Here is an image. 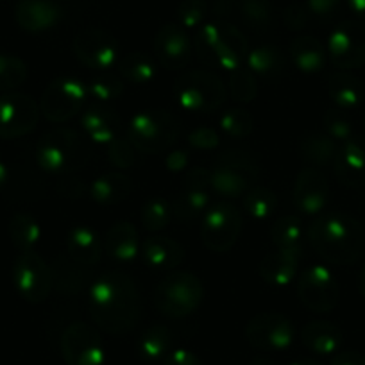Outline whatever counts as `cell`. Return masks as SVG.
<instances>
[{"instance_id":"obj_1","label":"cell","mask_w":365,"mask_h":365,"mask_svg":"<svg viewBox=\"0 0 365 365\" xmlns=\"http://www.w3.org/2000/svg\"><path fill=\"white\" fill-rule=\"evenodd\" d=\"M90 315L93 324L111 335L135 329L142 315L136 283L124 272H106L90 285Z\"/></svg>"},{"instance_id":"obj_2","label":"cell","mask_w":365,"mask_h":365,"mask_svg":"<svg viewBox=\"0 0 365 365\" xmlns=\"http://www.w3.org/2000/svg\"><path fill=\"white\" fill-rule=\"evenodd\" d=\"M307 240L321 258L333 265H353L365 251V230L344 212L321 213L307 227Z\"/></svg>"},{"instance_id":"obj_3","label":"cell","mask_w":365,"mask_h":365,"mask_svg":"<svg viewBox=\"0 0 365 365\" xmlns=\"http://www.w3.org/2000/svg\"><path fill=\"white\" fill-rule=\"evenodd\" d=\"M90 150L72 129L58 128L45 133L36 145V161L40 168L51 174H66L88 163Z\"/></svg>"},{"instance_id":"obj_4","label":"cell","mask_w":365,"mask_h":365,"mask_svg":"<svg viewBox=\"0 0 365 365\" xmlns=\"http://www.w3.org/2000/svg\"><path fill=\"white\" fill-rule=\"evenodd\" d=\"M205 287L195 274L174 270L154 290V304L165 317L182 319L194 314L202 303Z\"/></svg>"},{"instance_id":"obj_5","label":"cell","mask_w":365,"mask_h":365,"mask_svg":"<svg viewBox=\"0 0 365 365\" xmlns=\"http://www.w3.org/2000/svg\"><path fill=\"white\" fill-rule=\"evenodd\" d=\"M174 97L188 113H212L226 101V84L212 70H188L175 81Z\"/></svg>"},{"instance_id":"obj_6","label":"cell","mask_w":365,"mask_h":365,"mask_svg":"<svg viewBox=\"0 0 365 365\" xmlns=\"http://www.w3.org/2000/svg\"><path fill=\"white\" fill-rule=\"evenodd\" d=\"M179 133L181 128L174 115L163 110H145L131 118L125 138L140 153L160 154L178 142Z\"/></svg>"},{"instance_id":"obj_7","label":"cell","mask_w":365,"mask_h":365,"mask_svg":"<svg viewBox=\"0 0 365 365\" xmlns=\"http://www.w3.org/2000/svg\"><path fill=\"white\" fill-rule=\"evenodd\" d=\"M259 167L255 158L244 153H226L210 168V187L213 194L226 199L244 197L258 178Z\"/></svg>"},{"instance_id":"obj_8","label":"cell","mask_w":365,"mask_h":365,"mask_svg":"<svg viewBox=\"0 0 365 365\" xmlns=\"http://www.w3.org/2000/svg\"><path fill=\"white\" fill-rule=\"evenodd\" d=\"M13 283L24 301L43 303L54 287L52 267L36 251H24L13 265Z\"/></svg>"},{"instance_id":"obj_9","label":"cell","mask_w":365,"mask_h":365,"mask_svg":"<svg viewBox=\"0 0 365 365\" xmlns=\"http://www.w3.org/2000/svg\"><path fill=\"white\" fill-rule=\"evenodd\" d=\"M299 301L314 314H328L339 304L340 287L336 276L326 265H310L297 276Z\"/></svg>"},{"instance_id":"obj_10","label":"cell","mask_w":365,"mask_h":365,"mask_svg":"<svg viewBox=\"0 0 365 365\" xmlns=\"http://www.w3.org/2000/svg\"><path fill=\"white\" fill-rule=\"evenodd\" d=\"M88 88L76 77H59L45 88L40 101V113L54 124L76 117L86 101Z\"/></svg>"},{"instance_id":"obj_11","label":"cell","mask_w":365,"mask_h":365,"mask_svg":"<svg viewBox=\"0 0 365 365\" xmlns=\"http://www.w3.org/2000/svg\"><path fill=\"white\" fill-rule=\"evenodd\" d=\"M242 233V215L237 206L220 201L210 206L202 217L201 238L213 252H227Z\"/></svg>"},{"instance_id":"obj_12","label":"cell","mask_w":365,"mask_h":365,"mask_svg":"<svg viewBox=\"0 0 365 365\" xmlns=\"http://www.w3.org/2000/svg\"><path fill=\"white\" fill-rule=\"evenodd\" d=\"M328 59L340 70L360 68L365 65V24L344 20L329 33L326 41Z\"/></svg>"},{"instance_id":"obj_13","label":"cell","mask_w":365,"mask_h":365,"mask_svg":"<svg viewBox=\"0 0 365 365\" xmlns=\"http://www.w3.org/2000/svg\"><path fill=\"white\" fill-rule=\"evenodd\" d=\"M63 360L68 365H104L106 349L99 331L86 322H73L61 336Z\"/></svg>"},{"instance_id":"obj_14","label":"cell","mask_w":365,"mask_h":365,"mask_svg":"<svg viewBox=\"0 0 365 365\" xmlns=\"http://www.w3.org/2000/svg\"><path fill=\"white\" fill-rule=\"evenodd\" d=\"M245 339L262 351H285L296 340V328L289 317L276 312L258 314L245 326Z\"/></svg>"},{"instance_id":"obj_15","label":"cell","mask_w":365,"mask_h":365,"mask_svg":"<svg viewBox=\"0 0 365 365\" xmlns=\"http://www.w3.org/2000/svg\"><path fill=\"white\" fill-rule=\"evenodd\" d=\"M73 52L88 68L108 72L118 63V45L113 34L99 27H86L73 38Z\"/></svg>"},{"instance_id":"obj_16","label":"cell","mask_w":365,"mask_h":365,"mask_svg":"<svg viewBox=\"0 0 365 365\" xmlns=\"http://www.w3.org/2000/svg\"><path fill=\"white\" fill-rule=\"evenodd\" d=\"M212 187H210V168H192L185 175V182L175 197L172 210L181 220H195L205 217L212 206Z\"/></svg>"},{"instance_id":"obj_17","label":"cell","mask_w":365,"mask_h":365,"mask_svg":"<svg viewBox=\"0 0 365 365\" xmlns=\"http://www.w3.org/2000/svg\"><path fill=\"white\" fill-rule=\"evenodd\" d=\"M40 118V104L29 96L8 93L0 97V138L11 140L33 131Z\"/></svg>"},{"instance_id":"obj_18","label":"cell","mask_w":365,"mask_h":365,"mask_svg":"<svg viewBox=\"0 0 365 365\" xmlns=\"http://www.w3.org/2000/svg\"><path fill=\"white\" fill-rule=\"evenodd\" d=\"M292 197L299 213L307 217L321 215L329 201L328 178L315 167L303 168L294 182Z\"/></svg>"},{"instance_id":"obj_19","label":"cell","mask_w":365,"mask_h":365,"mask_svg":"<svg viewBox=\"0 0 365 365\" xmlns=\"http://www.w3.org/2000/svg\"><path fill=\"white\" fill-rule=\"evenodd\" d=\"M154 58L167 70L185 68L192 58V41L187 29L178 22L161 27L154 38Z\"/></svg>"},{"instance_id":"obj_20","label":"cell","mask_w":365,"mask_h":365,"mask_svg":"<svg viewBox=\"0 0 365 365\" xmlns=\"http://www.w3.org/2000/svg\"><path fill=\"white\" fill-rule=\"evenodd\" d=\"M335 174L344 187H365V138L353 136L347 142L340 143L335 158Z\"/></svg>"},{"instance_id":"obj_21","label":"cell","mask_w":365,"mask_h":365,"mask_svg":"<svg viewBox=\"0 0 365 365\" xmlns=\"http://www.w3.org/2000/svg\"><path fill=\"white\" fill-rule=\"evenodd\" d=\"M16 22L29 33H43L61 19V9L54 0H20L16 6Z\"/></svg>"},{"instance_id":"obj_22","label":"cell","mask_w":365,"mask_h":365,"mask_svg":"<svg viewBox=\"0 0 365 365\" xmlns=\"http://www.w3.org/2000/svg\"><path fill=\"white\" fill-rule=\"evenodd\" d=\"M140 256L153 270H174L185 259V249L174 238L150 237L142 242Z\"/></svg>"},{"instance_id":"obj_23","label":"cell","mask_w":365,"mask_h":365,"mask_svg":"<svg viewBox=\"0 0 365 365\" xmlns=\"http://www.w3.org/2000/svg\"><path fill=\"white\" fill-rule=\"evenodd\" d=\"M104 251L103 238L93 227L76 226L66 235V255L84 267H93Z\"/></svg>"},{"instance_id":"obj_24","label":"cell","mask_w":365,"mask_h":365,"mask_svg":"<svg viewBox=\"0 0 365 365\" xmlns=\"http://www.w3.org/2000/svg\"><path fill=\"white\" fill-rule=\"evenodd\" d=\"M81 125L91 142L108 145L117 138L120 118L113 110L106 106H90L81 115Z\"/></svg>"},{"instance_id":"obj_25","label":"cell","mask_w":365,"mask_h":365,"mask_svg":"<svg viewBox=\"0 0 365 365\" xmlns=\"http://www.w3.org/2000/svg\"><path fill=\"white\" fill-rule=\"evenodd\" d=\"M328 96L331 97L335 108L344 111H354L361 106L365 88L360 77L353 76L347 70H339L328 79Z\"/></svg>"},{"instance_id":"obj_26","label":"cell","mask_w":365,"mask_h":365,"mask_svg":"<svg viewBox=\"0 0 365 365\" xmlns=\"http://www.w3.org/2000/svg\"><path fill=\"white\" fill-rule=\"evenodd\" d=\"M103 245L104 252L117 262H133L138 258L142 242L138 230L131 222H117L108 230Z\"/></svg>"},{"instance_id":"obj_27","label":"cell","mask_w":365,"mask_h":365,"mask_svg":"<svg viewBox=\"0 0 365 365\" xmlns=\"http://www.w3.org/2000/svg\"><path fill=\"white\" fill-rule=\"evenodd\" d=\"M270 238L272 244L276 245V251L287 252V255L303 256L304 245H307V230L303 227L299 215H289L279 217L274 222L272 230H270Z\"/></svg>"},{"instance_id":"obj_28","label":"cell","mask_w":365,"mask_h":365,"mask_svg":"<svg viewBox=\"0 0 365 365\" xmlns=\"http://www.w3.org/2000/svg\"><path fill=\"white\" fill-rule=\"evenodd\" d=\"M304 347L315 354H336L342 347L344 335L339 326L328 321H312L301 329Z\"/></svg>"},{"instance_id":"obj_29","label":"cell","mask_w":365,"mask_h":365,"mask_svg":"<svg viewBox=\"0 0 365 365\" xmlns=\"http://www.w3.org/2000/svg\"><path fill=\"white\" fill-rule=\"evenodd\" d=\"M299 256L276 251L259 263V276L270 287H287L299 276Z\"/></svg>"},{"instance_id":"obj_30","label":"cell","mask_w":365,"mask_h":365,"mask_svg":"<svg viewBox=\"0 0 365 365\" xmlns=\"http://www.w3.org/2000/svg\"><path fill=\"white\" fill-rule=\"evenodd\" d=\"M290 58H292L294 65L304 73H317L328 63V51L326 45L315 36H297L290 43Z\"/></svg>"},{"instance_id":"obj_31","label":"cell","mask_w":365,"mask_h":365,"mask_svg":"<svg viewBox=\"0 0 365 365\" xmlns=\"http://www.w3.org/2000/svg\"><path fill=\"white\" fill-rule=\"evenodd\" d=\"M133 182L122 172H106L91 182L90 195L101 205H118L131 195Z\"/></svg>"},{"instance_id":"obj_32","label":"cell","mask_w":365,"mask_h":365,"mask_svg":"<svg viewBox=\"0 0 365 365\" xmlns=\"http://www.w3.org/2000/svg\"><path fill=\"white\" fill-rule=\"evenodd\" d=\"M245 61L252 76H259L263 79H278L285 70V58L274 45H258L247 52Z\"/></svg>"},{"instance_id":"obj_33","label":"cell","mask_w":365,"mask_h":365,"mask_svg":"<svg viewBox=\"0 0 365 365\" xmlns=\"http://www.w3.org/2000/svg\"><path fill=\"white\" fill-rule=\"evenodd\" d=\"M90 267H84L81 263L73 262L68 255H63L56 259L52 265V274H54V285L65 294H77L84 289L90 282Z\"/></svg>"},{"instance_id":"obj_34","label":"cell","mask_w":365,"mask_h":365,"mask_svg":"<svg viewBox=\"0 0 365 365\" xmlns=\"http://www.w3.org/2000/svg\"><path fill=\"white\" fill-rule=\"evenodd\" d=\"M340 149V143L335 142L326 133H312L304 136L299 143L301 158L307 161L310 167H324V165L335 161L336 153Z\"/></svg>"},{"instance_id":"obj_35","label":"cell","mask_w":365,"mask_h":365,"mask_svg":"<svg viewBox=\"0 0 365 365\" xmlns=\"http://www.w3.org/2000/svg\"><path fill=\"white\" fill-rule=\"evenodd\" d=\"M138 354L142 360L154 364V361H163V358L170 353L172 349V333L165 326H150L149 329L142 333L138 340Z\"/></svg>"},{"instance_id":"obj_36","label":"cell","mask_w":365,"mask_h":365,"mask_svg":"<svg viewBox=\"0 0 365 365\" xmlns=\"http://www.w3.org/2000/svg\"><path fill=\"white\" fill-rule=\"evenodd\" d=\"M118 76L124 83L131 84H149L156 77V61L153 56L145 52H131L118 59Z\"/></svg>"},{"instance_id":"obj_37","label":"cell","mask_w":365,"mask_h":365,"mask_svg":"<svg viewBox=\"0 0 365 365\" xmlns=\"http://www.w3.org/2000/svg\"><path fill=\"white\" fill-rule=\"evenodd\" d=\"M9 238L20 252L34 251L41 238V227L29 213H16L9 222Z\"/></svg>"},{"instance_id":"obj_38","label":"cell","mask_w":365,"mask_h":365,"mask_svg":"<svg viewBox=\"0 0 365 365\" xmlns=\"http://www.w3.org/2000/svg\"><path fill=\"white\" fill-rule=\"evenodd\" d=\"M172 215H174V210L167 199L150 197L143 202L140 210V224L149 233H158L170 224Z\"/></svg>"},{"instance_id":"obj_39","label":"cell","mask_w":365,"mask_h":365,"mask_svg":"<svg viewBox=\"0 0 365 365\" xmlns=\"http://www.w3.org/2000/svg\"><path fill=\"white\" fill-rule=\"evenodd\" d=\"M278 208V195L267 187H252L244 195V210L256 220H267Z\"/></svg>"},{"instance_id":"obj_40","label":"cell","mask_w":365,"mask_h":365,"mask_svg":"<svg viewBox=\"0 0 365 365\" xmlns=\"http://www.w3.org/2000/svg\"><path fill=\"white\" fill-rule=\"evenodd\" d=\"M86 88L88 93L93 99L101 101V103H110V101H117L124 93L125 84L118 73L101 72L99 76H96L90 81Z\"/></svg>"},{"instance_id":"obj_41","label":"cell","mask_w":365,"mask_h":365,"mask_svg":"<svg viewBox=\"0 0 365 365\" xmlns=\"http://www.w3.org/2000/svg\"><path fill=\"white\" fill-rule=\"evenodd\" d=\"M219 125L230 138H245L255 129V120H252V115L244 108H230L220 113Z\"/></svg>"},{"instance_id":"obj_42","label":"cell","mask_w":365,"mask_h":365,"mask_svg":"<svg viewBox=\"0 0 365 365\" xmlns=\"http://www.w3.org/2000/svg\"><path fill=\"white\" fill-rule=\"evenodd\" d=\"M27 79V65L13 54H0V91L22 86Z\"/></svg>"},{"instance_id":"obj_43","label":"cell","mask_w":365,"mask_h":365,"mask_svg":"<svg viewBox=\"0 0 365 365\" xmlns=\"http://www.w3.org/2000/svg\"><path fill=\"white\" fill-rule=\"evenodd\" d=\"M324 133L331 136L335 142L344 143L354 136V124L349 117V111L331 108L324 115Z\"/></svg>"},{"instance_id":"obj_44","label":"cell","mask_w":365,"mask_h":365,"mask_svg":"<svg viewBox=\"0 0 365 365\" xmlns=\"http://www.w3.org/2000/svg\"><path fill=\"white\" fill-rule=\"evenodd\" d=\"M230 93L240 104H247L256 99L258 86H256V77L252 76L251 70L238 68L235 72H231Z\"/></svg>"},{"instance_id":"obj_45","label":"cell","mask_w":365,"mask_h":365,"mask_svg":"<svg viewBox=\"0 0 365 365\" xmlns=\"http://www.w3.org/2000/svg\"><path fill=\"white\" fill-rule=\"evenodd\" d=\"M208 15L206 0H182L178 8V24L185 29H199Z\"/></svg>"},{"instance_id":"obj_46","label":"cell","mask_w":365,"mask_h":365,"mask_svg":"<svg viewBox=\"0 0 365 365\" xmlns=\"http://www.w3.org/2000/svg\"><path fill=\"white\" fill-rule=\"evenodd\" d=\"M108 158L111 163L118 168H129L135 165V147L131 145L128 138H117L108 143Z\"/></svg>"},{"instance_id":"obj_47","label":"cell","mask_w":365,"mask_h":365,"mask_svg":"<svg viewBox=\"0 0 365 365\" xmlns=\"http://www.w3.org/2000/svg\"><path fill=\"white\" fill-rule=\"evenodd\" d=\"M344 2L346 0H307L304 8H307L308 15H310V20L329 22L340 11Z\"/></svg>"},{"instance_id":"obj_48","label":"cell","mask_w":365,"mask_h":365,"mask_svg":"<svg viewBox=\"0 0 365 365\" xmlns=\"http://www.w3.org/2000/svg\"><path fill=\"white\" fill-rule=\"evenodd\" d=\"M188 143L197 150H213L220 143V136L213 128H197L188 135Z\"/></svg>"},{"instance_id":"obj_49","label":"cell","mask_w":365,"mask_h":365,"mask_svg":"<svg viewBox=\"0 0 365 365\" xmlns=\"http://www.w3.org/2000/svg\"><path fill=\"white\" fill-rule=\"evenodd\" d=\"M161 365H202V361L197 356V353H194L192 349L175 347V349H170V353L163 358Z\"/></svg>"},{"instance_id":"obj_50","label":"cell","mask_w":365,"mask_h":365,"mask_svg":"<svg viewBox=\"0 0 365 365\" xmlns=\"http://www.w3.org/2000/svg\"><path fill=\"white\" fill-rule=\"evenodd\" d=\"M285 20H287V26H289L290 29H304L307 24L310 22V15H308L304 4L303 6L294 4L287 9Z\"/></svg>"},{"instance_id":"obj_51","label":"cell","mask_w":365,"mask_h":365,"mask_svg":"<svg viewBox=\"0 0 365 365\" xmlns=\"http://www.w3.org/2000/svg\"><path fill=\"white\" fill-rule=\"evenodd\" d=\"M329 365H365V354L358 351H339Z\"/></svg>"},{"instance_id":"obj_52","label":"cell","mask_w":365,"mask_h":365,"mask_svg":"<svg viewBox=\"0 0 365 365\" xmlns=\"http://www.w3.org/2000/svg\"><path fill=\"white\" fill-rule=\"evenodd\" d=\"M188 163H190V158H188L187 150H174V153L168 154L167 160H165V165H167L168 170L172 172L185 170V168L188 167Z\"/></svg>"},{"instance_id":"obj_53","label":"cell","mask_w":365,"mask_h":365,"mask_svg":"<svg viewBox=\"0 0 365 365\" xmlns=\"http://www.w3.org/2000/svg\"><path fill=\"white\" fill-rule=\"evenodd\" d=\"M347 8L351 9L356 20L365 24V0H346Z\"/></svg>"},{"instance_id":"obj_54","label":"cell","mask_w":365,"mask_h":365,"mask_svg":"<svg viewBox=\"0 0 365 365\" xmlns=\"http://www.w3.org/2000/svg\"><path fill=\"white\" fill-rule=\"evenodd\" d=\"M8 178H9L8 167H6V165L0 161V188L4 187L6 182H8Z\"/></svg>"},{"instance_id":"obj_55","label":"cell","mask_w":365,"mask_h":365,"mask_svg":"<svg viewBox=\"0 0 365 365\" xmlns=\"http://www.w3.org/2000/svg\"><path fill=\"white\" fill-rule=\"evenodd\" d=\"M287 365H322V364H319V361L315 360H310V358H301V360H294Z\"/></svg>"},{"instance_id":"obj_56","label":"cell","mask_w":365,"mask_h":365,"mask_svg":"<svg viewBox=\"0 0 365 365\" xmlns=\"http://www.w3.org/2000/svg\"><path fill=\"white\" fill-rule=\"evenodd\" d=\"M358 285H360V292L365 296V263L360 270V278H358Z\"/></svg>"},{"instance_id":"obj_57","label":"cell","mask_w":365,"mask_h":365,"mask_svg":"<svg viewBox=\"0 0 365 365\" xmlns=\"http://www.w3.org/2000/svg\"><path fill=\"white\" fill-rule=\"evenodd\" d=\"M252 365H276L272 360H269V358H256L255 361H252Z\"/></svg>"},{"instance_id":"obj_58","label":"cell","mask_w":365,"mask_h":365,"mask_svg":"<svg viewBox=\"0 0 365 365\" xmlns=\"http://www.w3.org/2000/svg\"><path fill=\"white\" fill-rule=\"evenodd\" d=\"M244 2H252V0H244Z\"/></svg>"},{"instance_id":"obj_59","label":"cell","mask_w":365,"mask_h":365,"mask_svg":"<svg viewBox=\"0 0 365 365\" xmlns=\"http://www.w3.org/2000/svg\"><path fill=\"white\" fill-rule=\"evenodd\" d=\"M364 125H365V113H364Z\"/></svg>"}]
</instances>
